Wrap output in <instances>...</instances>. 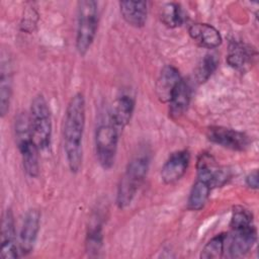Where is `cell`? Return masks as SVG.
Listing matches in <instances>:
<instances>
[{
    "label": "cell",
    "mask_w": 259,
    "mask_h": 259,
    "mask_svg": "<svg viewBox=\"0 0 259 259\" xmlns=\"http://www.w3.org/2000/svg\"><path fill=\"white\" fill-rule=\"evenodd\" d=\"M86 105L84 95L80 92L73 95L67 105L64 126L63 142L69 169L73 173L80 171L83 160V135L85 128Z\"/></svg>",
    "instance_id": "6da1fadb"
},
{
    "label": "cell",
    "mask_w": 259,
    "mask_h": 259,
    "mask_svg": "<svg viewBox=\"0 0 259 259\" xmlns=\"http://www.w3.org/2000/svg\"><path fill=\"white\" fill-rule=\"evenodd\" d=\"M14 132L25 173L29 177H37L39 173V148L37 147L31 133L29 115L25 112H20L16 116Z\"/></svg>",
    "instance_id": "7a4b0ae2"
},
{
    "label": "cell",
    "mask_w": 259,
    "mask_h": 259,
    "mask_svg": "<svg viewBox=\"0 0 259 259\" xmlns=\"http://www.w3.org/2000/svg\"><path fill=\"white\" fill-rule=\"evenodd\" d=\"M149 165L150 158L147 154L136 156L128 162L116 192V204L119 208H125L132 203L147 176Z\"/></svg>",
    "instance_id": "3957f363"
},
{
    "label": "cell",
    "mask_w": 259,
    "mask_h": 259,
    "mask_svg": "<svg viewBox=\"0 0 259 259\" xmlns=\"http://www.w3.org/2000/svg\"><path fill=\"white\" fill-rule=\"evenodd\" d=\"M99 21L98 4L93 0H82L77 3L76 50L85 56L96 36Z\"/></svg>",
    "instance_id": "277c9868"
},
{
    "label": "cell",
    "mask_w": 259,
    "mask_h": 259,
    "mask_svg": "<svg viewBox=\"0 0 259 259\" xmlns=\"http://www.w3.org/2000/svg\"><path fill=\"white\" fill-rule=\"evenodd\" d=\"M30 127L33 139L39 150H46L52 142V114L46 98L38 94L31 101L29 111Z\"/></svg>",
    "instance_id": "5b68a950"
},
{
    "label": "cell",
    "mask_w": 259,
    "mask_h": 259,
    "mask_svg": "<svg viewBox=\"0 0 259 259\" xmlns=\"http://www.w3.org/2000/svg\"><path fill=\"white\" fill-rule=\"evenodd\" d=\"M118 132L111 122L102 123L96 128L95 152L98 163L104 170H109L114 165L118 145Z\"/></svg>",
    "instance_id": "8992f818"
},
{
    "label": "cell",
    "mask_w": 259,
    "mask_h": 259,
    "mask_svg": "<svg viewBox=\"0 0 259 259\" xmlns=\"http://www.w3.org/2000/svg\"><path fill=\"white\" fill-rule=\"evenodd\" d=\"M197 179L207 183L210 188L225 185L231 177V171L219 165L217 160L209 153H201L196 162Z\"/></svg>",
    "instance_id": "52a82bcc"
},
{
    "label": "cell",
    "mask_w": 259,
    "mask_h": 259,
    "mask_svg": "<svg viewBox=\"0 0 259 259\" xmlns=\"http://www.w3.org/2000/svg\"><path fill=\"white\" fill-rule=\"evenodd\" d=\"M206 138L213 144L233 151H245L250 145L249 137L237 130L213 125L206 130Z\"/></svg>",
    "instance_id": "ba28073f"
},
{
    "label": "cell",
    "mask_w": 259,
    "mask_h": 259,
    "mask_svg": "<svg viewBox=\"0 0 259 259\" xmlns=\"http://www.w3.org/2000/svg\"><path fill=\"white\" fill-rule=\"evenodd\" d=\"M40 226V212L36 208H30L25 213L19 232L20 256L30 254L35 246Z\"/></svg>",
    "instance_id": "9c48e42d"
},
{
    "label": "cell",
    "mask_w": 259,
    "mask_h": 259,
    "mask_svg": "<svg viewBox=\"0 0 259 259\" xmlns=\"http://www.w3.org/2000/svg\"><path fill=\"white\" fill-rule=\"evenodd\" d=\"M256 237L254 225L243 229L232 230V236L230 238L227 236L226 240V242L229 243L228 245L226 244L228 257L240 258L246 255L255 244Z\"/></svg>",
    "instance_id": "30bf717a"
},
{
    "label": "cell",
    "mask_w": 259,
    "mask_h": 259,
    "mask_svg": "<svg viewBox=\"0 0 259 259\" xmlns=\"http://www.w3.org/2000/svg\"><path fill=\"white\" fill-rule=\"evenodd\" d=\"M19 256L20 250L16 240L14 218L11 209L8 208L4 212L2 219L0 257L2 259H15Z\"/></svg>",
    "instance_id": "8fae6325"
},
{
    "label": "cell",
    "mask_w": 259,
    "mask_h": 259,
    "mask_svg": "<svg viewBox=\"0 0 259 259\" xmlns=\"http://www.w3.org/2000/svg\"><path fill=\"white\" fill-rule=\"evenodd\" d=\"M190 163V154L187 150L172 153L161 169V179L165 184H173L186 173Z\"/></svg>",
    "instance_id": "7c38bea8"
},
{
    "label": "cell",
    "mask_w": 259,
    "mask_h": 259,
    "mask_svg": "<svg viewBox=\"0 0 259 259\" xmlns=\"http://www.w3.org/2000/svg\"><path fill=\"white\" fill-rule=\"evenodd\" d=\"M182 80L178 69L172 65L165 66L156 81L155 91L160 102L168 103L172 94Z\"/></svg>",
    "instance_id": "4fadbf2b"
},
{
    "label": "cell",
    "mask_w": 259,
    "mask_h": 259,
    "mask_svg": "<svg viewBox=\"0 0 259 259\" xmlns=\"http://www.w3.org/2000/svg\"><path fill=\"white\" fill-rule=\"evenodd\" d=\"M189 36L200 47L215 49L221 46L223 38L220 31L207 23H193L188 28Z\"/></svg>",
    "instance_id": "5bb4252c"
},
{
    "label": "cell",
    "mask_w": 259,
    "mask_h": 259,
    "mask_svg": "<svg viewBox=\"0 0 259 259\" xmlns=\"http://www.w3.org/2000/svg\"><path fill=\"white\" fill-rule=\"evenodd\" d=\"M135 98L130 94H121L113 102L110 122L120 131L128 124L135 110Z\"/></svg>",
    "instance_id": "9a60e30c"
},
{
    "label": "cell",
    "mask_w": 259,
    "mask_h": 259,
    "mask_svg": "<svg viewBox=\"0 0 259 259\" xmlns=\"http://www.w3.org/2000/svg\"><path fill=\"white\" fill-rule=\"evenodd\" d=\"M0 72V114L4 117L9 110L13 85L11 62L10 59L6 58L4 55L1 59Z\"/></svg>",
    "instance_id": "2e32d148"
},
{
    "label": "cell",
    "mask_w": 259,
    "mask_h": 259,
    "mask_svg": "<svg viewBox=\"0 0 259 259\" xmlns=\"http://www.w3.org/2000/svg\"><path fill=\"white\" fill-rule=\"evenodd\" d=\"M119 9L127 24L136 28L143 27L147 21L148 3L146 1H120Z\"/></svg>",
    "instance_id": "e0dca14e"
},
{
    "label": "cell",
    "mask_w": 259,
    "mask_h": 259,
    "mask_svg": "<svg viewBox=\"0 0 259 259\" xmlns=\"http://www.w3.org/2000/svg\"><path fill=\"white\" fill-rule=\"evenodd\" d=\"M191 98V88L187 81L181 80L174 90L169 104V113L173 118L181 116L187 109Z\"/></svg>",
    "instance_id": "ac0fdd59"
},
{
    "label": "cell",
    "mask_w": 259,
    "mask_h": 259,
    "mask_svg": "<svg viewBox=\"0 0 259 259\" xmlns=\"http://www.w3.org/2000/svg\"><path fill=\"white\" fill-rule=\"evenodd\" d=\"M103 246V232L102 223L99 215H95L91 220L85 240V250L90 257H96L101 251Z\"/></svg>",
    "instance_id": "d6986e66"
},
{
    "label": "cell",
    "mask_w": 259,
    "mask_h": 259,
    "mask_svg": "<svg viewBox=\"0 0 259 259\" xmlns=\"http://www.w3.org/2000/svg\"><path fill=\"white\" fill-rule=\"evenodd\" d=\"M254 55L255 51L249 46L240 41H233L229 47L227 62L234 69H243L252 61Z\"/></svg>",
    "instance_id": "ffe728a7"
},
{
    "label": "cell",
    "mask_w": 259,
    "mask_h": 259,
    "mask_svg": "<svg viewBox=\"0 0 259 259\" xmlns=\"http://www.w3.org/2000/svg\"><path fill=\"white\" fill-rule=\"evenodd\" d=\"M161 21L169 28H175L184 22V12L180 4L176 2H167L160 8L159 13Z\"/></svg>",
    "instance_id": "44dd1931"
},
{
    "label": "cell",
    "mask_w": 259,
    "mask_h": 259,
    "mask_svg": "<svg viewBox=\"0 0 259 259\" xmlns=\"http://www.w3.org/2000/svg\"><path fill=\"white\" fill-rule=\"evenodd\" d=\"M210 190L211 188L207 183L196 179L188 196L187 208L190 210H200L203 208L209 197Z\"/></svg>",
    "instance_id": "7402d4cb"
},
{
    "label": "cell",
    "mask_w": 259,
    "mask_h": 259,
    "mask_svg": "<svg viewBox=\"0 0 259 259\" xmlns=\"http://www.w3.org/2000/svg\"><path fill=\"white\" fill-rule=\"evenodd\" d=\"M227 234L221 233L212 237L202 248L200 258L202 259H219L223 257L226 250Z\"/></svg>",
    "instance_id": "603a6c76"
},
{
    "label": "cell",
    "mask_w": 259,
    "mask_h": 259,
    "mask_svg": "<svg viewBox=\"0 0 259 259\" xmlns=\"http://www.w3.org/2000/svg\"><path fill=\"white\" fill-rule=\"evenodd\" d=\"M253 225V214L252 212L242 206V205H236L233 208L232 217H231V223L230 227L232 230H238L247 228Z\"/></svg>",
    "instance_id": "cb8c5ba5"
},
{
    "label": "cell",
    "mask_w": 259,
    "mask_h": 259,
    "mask_svg": "<svg viewBox=\"0 0 259 259\" xmlns=\"http://www.w3.org/2000/svg\"><path fill=\"white\" fill-rule=\"evenodd\" d=\"M218 67V59L213 55H205L201 60L200 64L196 69V80L199 83H203L212 75V73L217 70Z\"/></svg>",
    "instance_id": "d4e9b609"
},
{
    "label": "cell",
    "mask_w": 259,
    "mask_h": 259,
    "mask_svg": "<svg viewBox=\"0 0 259 259\" xmlns=\"http://www.w3.org/2000/svg\"><path fill=\"white\" fill-rule=\"evenodd\" d=\"M38 19V14L33 8H28L24 11L22 20H21V30L25 32H32L36 26V22Z\"/></svg>",
    "instance_id": "484cf974"
},
{
    "label": "cell",
    "mask_w": 259,
    "mask_h": 259,
    "mask_svg": "<svg viewBox=\"0 0 259 259\" xmlns=\"http://www.w3.org/2000/svg\"><path fill=\"white\" fill-rule=\"evenodd\" d=\"M246 184L251 189H257L258 188V172L257 170H254L250 172L246 177Z\"/></svg>",
    "instance_id": "4316f807"
}]
</instances>
